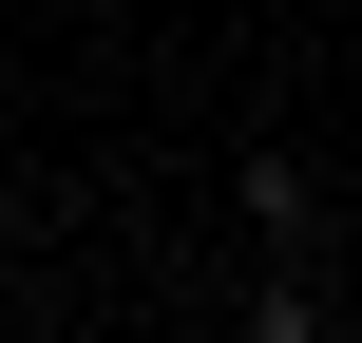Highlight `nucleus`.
Returning <instances> with one entry per match:
<instances>
[{
  "label": "nucleus",
  "mask_w": 362,
  "mask_h": 343,
  "mask_svg": "<svg viewBox=\"0 0 362 343\" xmlns=\"http://www.w3.org/2000/svg\"><path fill=\"white\" fill-rule=\"evenodd\" d=\"M248 343H325V325H305V286H267V306H248Z\"/></svg>",
  "instance_id": "1"
}]
</instances>
